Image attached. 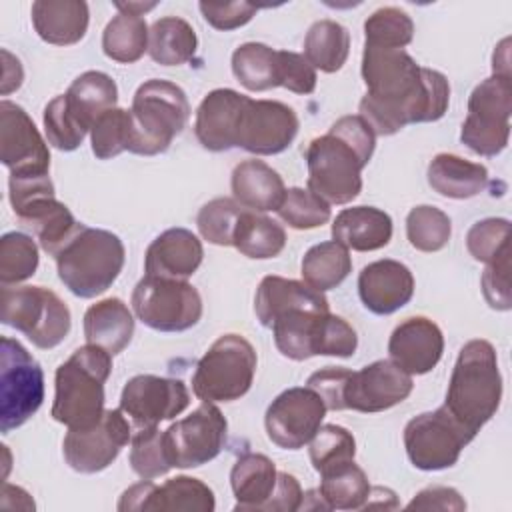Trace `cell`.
<instances>
[{
  "mask_svg": "<svg viewBox=\"0 0 512 512\" xmlns=\"http://www.w3.org/2000/svg\"><path fill=\"white\" fill-rule=\"evenodd\" d=\"M306 386L320 394L328 410L374 414L404 402L414 382L392 360H376L360 370L340 366L322 368L310 374Z\"/></svg>",
  "mask_w": 512,
  "mask_h": 512,
  "instance_id": "4",
  "label": "cell"
},
{
  "mask_svg": "<svg viewBox=\"0 0 512 512\" xmlns=\"http://www.w3.org/2000/svg\"><path fill=\"white\" fill-rule=\"evenodd\" d=\"M352 272V258L346 246L336 240L320 242L312 246L300 264V274L304 284L318 292L332 290L340 286Z\"/></svg>",
  "mask_w": 512,
  "mask_h": 512,
  "instance_id": "36",
  "label": "cell"
},
{
  "mask_svg": "<svg viewBox=\"0 0 512 512\" xmlns=\"http://www.w3.org/2000/svg\"><path fill=\"white\" fill-rule=\"evenodd\" d=\"M44 400V372L30 352L4 336L0 348V430L10 434L28 422Z\"/></svg>",
  "mask_w": 512,
  "mask_h": 512,
  "instance_id": "13",
  "label": "cell"
},
{
  "mask_svg": "<svg viewBox=\"0 0 512 512\" xmlns=\"http://www.w3.org/2000/svg\"><path fill=\"white\" fill-rule=\"evenodd\" d=\"M242 212L244 208L234 198H214L206 202L196 216L200 236L216 246H232Z\"/></svg>",
  "mask_w": 512,
  "mask_h": 512,
  "instance_id": "48",
  "label": "cell"
},
{
  "mask_svg": "<svg viewBox=\"0 0 512 512\" xmlns=\"http://www.w3.org/2000/svg\"><path fill=\"white\" fill-rule=\"evenodd\" d=\"M190 404V392L178 378L138 374L126 382L120 394V410L138 428L158 426L182 414Z\"/></svg>",
  "mask_w": 512,
  "mask_h": 512,
  "instance_id": "19",
  "label": "cell"
},
{
  "mask_svg": "<svg viewBox=\"0 0 512 512\" xmlns=\"http://www.w3.org/2000/svg\"><path fill=\"white\" fill-rule=\"evenodd\" d=\"M278 62H280V86L294 92V94H312L316 90V70L312 64L304 58V54L290 52V50H278Z\"/></svg>",
  "mask_w": 512,
  "mask_h": 512,
  "instance_id": "51",
  "label": "cell"
},
{
  "mask_svg": "<svg viewBox=\"0 0 512 512\" xmlns=\"http://www.w3.org/2000/svg\"><path fill=\"white\" fill-rule=\"evenodd\" d=\"M66 102L78 120L92 130L94 122L108 110L116 108L118 86L106 72L88 70L80 74L66 90Z\"/></svg>",
  "mask_w": 512,
  "mask_h": 512,
  "instance_id": "33",
  "label": "cell"
},
{
  "mask_svg": "<svg viewBox=\"0 0 512 512\" xmlns=\"http://www.w3.org/2000/svg\"><path fill=\"white\" fill-rule=\"evenodd\" d=\"M130 110L112 108L104 112L90 130L92 152L98 160H110L128 150Z\"/></svg>",
  "mask_w": 512,
  "mask_h": 512,
  "instance_id": "49",
  "label": "cell"
},
{
  "mask_svg": "<svg viewBox=\"0 0 512 512\" xmlns=\"http://www.w3.org/2000/svg\"><path fill=\"white\" fill-rule=\"evenodd\" d=\"M4 58V78H2V94H10L12 90H18L24 80V70L20 66V60L14 58L8 50H2Z\"/></svg>",
  "mask_w": 512,
  "mask_h": 512,
  "instance_id": "56",
  "label": "cell"
},
{
  "mask_svg": "<svg viewBox=\"0 0 512 512\" xmlns=\"http://www.w3.org/2000/svg\"><path fill=\"white\" fill-rule=\"evenodd\" d=\"M112 372V354L86 344L56 368L52 418L68 430L94 426L104 414V384Z\"/></svg>",
  "mask_w": 512,
  "mask_h": 512,
  "instance_id": "6",
  "label": "cell"
},
{
  "mask_svg": "<svg viewBox=\"0 0 512 512\" xmlns=\"http://www.w3.org/2000/svg\"><path fill=\"white\" fill-rule=\"evenodd\" d=\"M304 492L296 480V476L288 472H278L276 488L270 496V500L262 506L264 512H294L300 510Z\"/></svg>",
  "mask_w": 512,
  "mask_h": 512,
  "instance_id": "55",
  "label": "cell"
},
{
  "mask_svg": "<svg viewBox=\"0 0 512 512\" xmlns=\"http://www.w3.org/2000/svg\"><path fill=\"white\" fill-rule=\"evenodd\" d=\"M310 462L314 470L320 474L336 464L354 460L356 456V440L350 430L338 424H324L310 440Z\"/></svg>",
  "mask_w": 512,
  "mask_h": 512,
  "instance_id": "45",
  "label": "cell"
},
{
  "mask_svg": "<svg viewBox=\"0 0 512 512\" xmlns=\"http://www.w3.org/2000/svg\"><path fill=\"white\" fill-rule=\"evenodd\" d=\"M358 294L370 312L388 316L410 302L414 294V276L410 268L398 260H376L364 266L358 274Z\"/></svg>",
  "mask_w": 512,
  "mask_h": 512,
  "instance_id": "24",
  "label": "cell"
},
{
  "mask_svg": "<svg viewBox=\"0 0 512 512\" xmlns=\"http://www.w3.org/2000/svg\"><path fill=\"white\" fill-rule=\"evenodd\" d=\"M40 256L36 242L24 232H6L0 238V284L12 286L34 276Z\"/></svg>",
  "mask_w": 512,
  "mask_h": 512,
  "instance_id": "42",
  "label": "cell"
},
{
  "mask_svg": "<svg viewBox=\"0 0 512 512\" xmlns=\"http://www.w3.org/2000/svg\"><path fill=\"white\" fill-rule=\"evenodd\" d=\"M204 248L198 236L186 228H168L156 236L144 256V276L190 278L202 264Z\"/></svg>",
  "mask_w": 512,
  "mask_h": 512,
  "instance_id": "26",
  "label": "cell"
},
{
  "mask_svg": "<svg viewBox=\"0 0 512 512\" xmlns=\"http://www.w3.org/2000/svg\"><path fill=\"white\" fill-rule=\"evenodd\" d=\"M320 496L328 510H360L370 500V482L366 472L354 462L336 464L320 472Z\"/></svg>",
  "mask_w": 512,
  "mask_h": 512,
  "instance_id": "35",
  "label": "cell"
},
{
  "mask_svg": "<svg viewBox=\"0 0 512 512\" xmlns=\"http://www.w3.org/2000/svg\"><path fill=\"white\" fill-rule=\"evenodd\" d=\"M8 190L18 220L34 232L48 254L56 256L80 222L66 204L56 200L50 176H10Z\"/></svg>",
  "mask_w": 512,
  "mask_h": 512,
  "instance_id": "11",
  "label": "cell"
},
{
  "mask_svg": "<svg viewBox=\"0 0 512 512\" xmlns=\"http://www.w3.org/2000/svg\"><path fill=\"white\" fill-rule=\"evenodd\" d=\"M482 292L490 308L510 310V250L486 266L482 274Z\"/></svg>",
  "mask_w": 512,
  "mask_h": 512,
  "instance_id": "52",
  "label": "cell"
},
{
  "mask_svg": "<svg viewBox=\"0 0 512 512\" xmlns=\"http://www.w3.org/2000/svg\"><path fill=\"white\" fill-rule=\"evenodd\" d=\"M90 12L84 0H36L32 24L36 34L54 46H72L88 30Z\"/></svg>",
  "mask_w": 512,
  "mask_h": 512,
  "instance_id": "28",
  "label": "cell"
},
{
  "mask_svg": "<svg viewBox=\"0 0 512 512\" xmlns=\"http://www.w3.org/2000/svg\"><path fill=\"white\" fill-rule=\"evenodd\" d=\"M228 422L214 402H202L186 418L164 430L172 468H198L214 460L224 448Z\"/></svg>",
  "mask_w": 512,
  "mask_h": 512,
  "instance_id": "16",
  "label": "cell"
},
{
  "mask_svg": "<svg viewBox=\"0 0 512 512\" xmlns=\"http://www.w3.org/2000/svg\"><path fill=\"white\" fill-rule=\"evenodd\" d=\"M134 336V316L120 298H104L92 304L84 314L86 344L104 348L108 354H120Z\"/></svg>",
  "mask_w": 512,
  "mask_h": 512,
  "instance_id": "30",
  "label": "cell"
},
{
  "mask_svg": "<svg viewBox=\"0 0 512 512\" xmlns=\"http://www.w3.org/2000/svg\"><path fill=\"white\" fill-rule=\"evenodd\" d=\"M466 248L474 260L490 264L500 254L510 250V220L484 218L470 226L466 234Z\"/></svg>",
  "mask_w": 512,
  "mask_h": 512,
  "instance_id": "50",
  "label": "cell"
},
{
  "mask_svg": "<svg viewBox=\"0 0 512 512\" xmlns=\"http://www.w3.org/2000/svg\"><path fill=\"white\" fill-rule=\"evenodd\" d=\"M190 118L186 92L174 82L150 78L138 86L130 106L128 152L156 156L168 150Z\"/></svg>",
  "mask_w": 512,
  "mask_h": 512,
  "instance_id": "8",
  "label": "cell"
},
{
  "mask_svg": "<svg viewBox=\"0 0 512 512\" xmlns=\"http://www.w3.org/2000/svg\"><path fill=\"white\" fill-rule=\"evenodd\" d=\"M502 400V376L496 350L488 340H468L450 374L444 406L474 436L496 414Z\"/></svg>",
  "mask_w": 512,
  "mask_h": 512,
  "instance_id": "5",
  "label": "cell"
},
{
  "mask_svg": "<svg viewBox=\"0 0 512 512\" xmlns=\"http://www.w3.org/2000/svg\"><path fill=\"white\" fill-rule=\"evenodd\" d=\"M362 80L366 94L358 112L376 136H392L408 124L436 122L448 110L446 76L416 64L406 50L364 44Z\"/></svg>",
  "mask_w": 512,
  "mask_h": 512,
  "instance_id": "1",
  "label": "cell"
},
{
  "mask_svg": "<svg viewBox=\"0 0 512 512\" xmlns=\"http://www.w3.org/2000/svg\"><path fill=\"white\" fill-rule=\"evenodd\" d=\"M278 480L274 462L256 452L242 454L230 470V486L236 498L234 510H262Z\"/></svg>",
  "mask_w": 512,
  "mask_h": 512,
  "instance_id": "32",
  "label": "cell"
},
{
  "mask_svg": "<svg viewBox=\"0 0 512 512\" xmlns=\"http://www.w3.org/2000/svg\"><path fill=\"white\" fill-rule=\"evenodd\" d=\"M412 36V18L396 6L378 8L364 22V44L368 46L404 50L412 42Z\"/></svg>",
  "mask_w": 512,
  "mask_h": 512,
  "instance_id": "43",
  "label": "cell"
},
{
  "mask_svg": "<svg viewBox=\"0 0 512 512\" xmlns=\"http://www.w3.org/2000/svg\"><path fill=\"white\" fill-rule=\"evenodd\" d=\"M148 32L142 16L118 12L102 32V50L114 62H138L148 50Z\"/></svg>",
  "mask_w": 512,
  "mask_h": 512,
  "instance_id": "40",
  "label": "cell"
},
{
  "mask_svg": "<svg viewBox=\"0 0 512 512\" xmlns=\"http://www.w3.org/2000/svg\"><path fill=\"white\" fill-rule=\"evenodd\" d=\"M276 212L294 230L318 228L332 216L330 204L308 188H288Z\"/></svg>",
  "mask_w": 512,
  "mask_h": 512,
  "instance_id": "46",
  "label": "cell"
},
{
  "mask_svg": "<svg viewBox=\"0 0 512 512\" xmlns=\"http://www.w3.org/2000/svg\"><path fill=\"white\" fill-rule=\"evenodd\" d=\"M328 408L310 386H294L280 392L266 410L268 438L284 450H300L322 426Z\"/></svg>",
  "mask_w": 512,
  "mask_h": 512,
  "instance_id": "18",
  "label": "cell"
},
{
  "mask_svg": "<svg viewBox=\"0 0 512 512\" xmlns=\"http://www.w3.org/2000/svg\"><path fill=\"white\" fill-rule=\"evenodd\" d=\"M296 112L278 100L248 98L238 120L236 148L256 156L284 152L298 134Z\"/></svg>",
  "mask_w": 512,
  "mask_h": 512,
  "instance_id": "20",
  "label": "cell"
},
{
  "mask_svg": "<svg viewBox=\"0 0 512 512\" xmlns=\"http://www.w3.org/2000/svg\"><path fill=\"white\" fill-rule=\"evenodd\" d=\"M0 318L42 350L62 344L72 326L68 306L44 286H2Z\"/></svg>",
  "mask_w": 512,
  "mask_h": 512,
  "instance_id": "10",
  "label": "cell"
},
{
  "mask_svg": "<svg viewBox=\"0 0 512 512\" xmlns=\"http://www.w3.org/2000/svg\"><path fill=\"white\" fill-rule=\"evenodd\" d=\"M254 312L262 326L272 328L282 356L296 362L320 356V336L330 314L324 292L292 278L264 276L256 288Z\"/></svg>",
  "mask_w": 512,
  "mask_h": 512,
  "instance_id": "2",
  "label": "cell"
},
{
  "mask_svg": "<svg viewBox=\"0 0 512 512\" xmlns=\"http://www.w3.org/2000/svg\"><path fill=\"white\" fill-rule=\"evenodd\" d=\"M406 236L412 248L420 252H438L452 236V222L440 208L420 204L406 216Z\"/></svg>",
  "mask_w": 512,
  "mask_h": 512,
  "instance_id": "41",
  "label": "cell"
},
{
  "mask_svg": "<svg viewBox=\"0 0 512 512\" xmlns=\"http://www.w3.org/2000/svg\"><path fill=\"white\" fill-rule=\"evenodd\" d=\"M428 184L444 198L466 200L478 196L488 184V170L456 154H436L428 164Z\"/></svg>",
  "mask_w": 512,
  "mask_h": 512,
  "instance_id": "31",
  "label": "cell"
},
{
  "mask_svg": "<svg viewBox=\"0 0 512 512\" xmlns=\"http://www.w3.org/2000/svg\"><path fill=\"white\" fill-rule=\"evenodd\" d=\"M204 20L216 28V30H234L252 20L258 6L250 2H226V4H214V2H200L198 4Z\"/></svg>",
  "mask_w": 512,
  "mask_h": 512,
  "instance_id": "53",
  "label": "cell"
},
{
  "mask_svg": "<svg viewBox=\"0 0 512 512\" xmlns=\"http://www.w3.org/2000/svg\"><path fill=\"white\" fill-rule=\"evenodd\" d=\"M124 258L126 250L116 234L86 224H78L54 256L58 278L78 298L106 292L120 276Z\"/></svg>",
  "mask_w": 512,
  "mask_h": 512,
  "instance_id": "7",
  "label": "cell"
},
{
  "mask_svg": "<svg viewBox=\"0 0 512 512\" xmlns=\"http://www.w3.org/2000/svg\"><path fill=\"white\" fill-rule=\"evenodd\" d=\"M0 160L10 176H42L50 170V150L26 110L0 102Z\"/></svg>",
  "mask_w": 512,
  "mask_h": 512,
  "instance_id": "21",
  "label": "cell"
},
{
  "mask_svg": "<svg viewBox=\"0 0 512 512\" xmlns=\"http://www.w3.org/2000/svg\"><path fill=\"white\" fill-rule=\"evenodd\" d=\"M444 352V336L436 322L426 316H412L400 322L388 340L390 360L410 376L436 368Z\"/></svg>",
  "mask_w": 512,
  "mask_h": 512,
  "instance_id": "23",
  "label": "cell"
},
{
  "mask_svg": "<svg viewBox=\"0 0 512 512\" xmlns=\"http://www.w3.org/2000/svg\"><path fill=\"white\" fill-rule=\"evenodd\" d=\"M408 510H464L466 502L456 488L430 486L420 490L406 506Z\"/></svg>",
  "mask_w": 512,
  "mask_h": 512,
  "instance_id": "54",
  "label": "cell"
},
{
  "mask_svg": "<svg viewBox=\"0 0 512 512\" xmlns=\"http://www.w3.org/2000/svg\"><path fill=\"white\" fill-rule=\"evenodd\" d=\"M246 100L248 96L232 88H216L204 96L194 120V134L202 148L210 152L236 148L238 120Z\"/></svg>",
  "mask_w": 512,
  "mask_h": 512,
  "instance_id": "25",
  "label": "cell"
},
{
  "mask_svg": "<svg viewBox=\"0 0 512 512\" xmlns=\"http://www.w3.org/2000/svg\"><path fill=\"white\" fill-rule=\"evenodd\" d=\"M232 72L250 92H264L280 86L278 50L262 42L240 44L232 54Z\"/></svg>",
  "mask_w": 512,
  "mask_h": 512,
  "instance_id": "39",
  "label": "cell"
},
{
  "mask_svg": "<svg viewBox=\"0 0 512 512\" xmlns=\"http://www.w3.org/2000/svg\"><path fill=\"white\" fill-rule=\"evenodd\" d=\"M350 54V32L336 20L314 22L304 38V58L314 70L338 72Z\"/></svg>",
  "mask_w": 512,
  "mask_h": 512,
  "instance_id": "37",
  "label": "cell"
},
{
  "mask_svg": "<svg viewBox=\"0 0 512 512\" xmlns=\"http://www.w3.org/2000/svg\"><path fill=\"white\" fill-rule=\"evenodd\" d=\"M376 134L360 114L338 118L306 148L308 190L328 204H348L362 190V170L370 162Z\"/></svg>",
  "mask_w": 512,
  "mask_h": 512,
  "instance_id": "3",
  "label": "cell"
},
{
  "mask_svg": "<svg viewBox=\"0 0 512 512\" xmlns=\"http://www.w3.org/2000/svg\"><path fill=\"white\" fill-rule=\"evenodd\" d=\"M216 508L214 492L202 480L192 476L168 478L164 484L142 480L126 488L118 500L120 512L144 510H192L212 512Z\"/></svg>",
  "mask_w": 512,
  "mask_h": 512,
  "instance_id": "22",
  "label": "cell"
},
{
  "mask_svg": "<svg viewBox=\"0 0 512 512\" xmlns=\"http://www.w3.org/2000/svg\"><path fill=\"white\" fill-rule=\"evenodd\" d=\"M230 188L234 200L242 208L254 212L278 210L286 196L282 176L272 166L256 158L242 160L234 166Z\"/></svg>",
  "mask_w": 512,
  "mask_h": 512,
  "instance_id": "27",
  "label": "cell"
},
{
  "mask_svg": "<svg viewBox=\"0 0 512 512\" xmlns=\"http://www.w3.org/2000/svg\"><path fill=\"white\" fill-rule=\"evenodd\" d=\"M512 114V80L508 74H492L482 80L468 98V114L460 130V142L480 156H496L508 146Z\"/></svg>",
  "mask_w": 512,
  "mask_h": 512,
  "instance_id": "12",
  "label": "cell"
},
{
  "mask_svg": "<svg viewBox=\"0 0 512 512\" xmlns=\"http://www.w3.org/2000/svg\"><path fill=\"white\" fill-rule=\"evenodd\" d=\"M198 38L180 16L158 18L148 32V54L160 66H180L194 58Z\"/></svg>",
  "mask_w": 512,
  "mask_h": 512,
  "instance_id": "34",
  "label": "cell"
},
{
  "mask_svg": "<svg viewBox=\"0 0 512 512\" xmlns=\"http://www.w3.org/2000/svg\"><path fill=\"white\" fill-rule=\"evenodd\" d=\"M232 246L248 258L268 260L284 250L286 232L276 220L244 208L236 224Z\"/></svg>",
  "mask_w": 512,
  "mask_h": 512,
  "instance_id": "38",
  "label": "cell"
},
{
  "mask_svg": "<svg viewBox=\"0 0 512 512\" xmlns=\"http://www.w3.org/2000/svg\"><path fill=\"white\" fill-rule=\"evenodd\" d=\"M332 238L348 250L372 252L390 242L392 218L376 206L344 208L332 222Z\"/></svg>",
  "mask_w": 512,
  "mask_h": 512,
  "instance_id": "29",
  "label": "cell"
},
{
  "mask_svg": "<svg viewBox=\"0 0 512 512\" xmlns=\"http://www.w3.org/2000/svg\"><path fill=\"white\" fill-rule=\"evenodd\" d=\"M130 304L136 318L156 332H184L202 318V296L186 280L144 276Z\"/></svg>",
  "mask_w": 512,
  "mask_h": 512,
  "instance_id": "14",
  "label": "cell"
},
{
  "mask_svg": "<svg viewBox=\"0 0 512 512\" xmlns=\"http://www.w3.org/2000/svg\"><path fill=\"white\" fill-rule=\"evenodd\" d=\"M508 38H504L492 56V74H508L510 76V58H508Z\"/></svg>",
  "mask_w": 512,
  "mask_h": 512,
  "instance_id": "57",
  "label": "cell"
},
{
  "mask_svg": "<svg viewBox=\"0 0 512 512\" xmlns=\"http://www.w3.org/2000/svg\"><path fill=\"white\" fill-rule=\"evenodd\" d=\"M130 466L142 480H154L172 470L164 432L158 426L138 428L130 438Z\"/></svg>",
  "mask_w": 512,
  "mask_h": 512,
  "instance_id": "44",
  "label": "cell"
},
{
  "mask_svg": "<svg viewBox=\"0 0 512 512\" xmlns=\"http://www.w3.org/2000/svg\"><path fill=\"white\" fill-rule=\"evenodd\" d=\"M256 364V350L244 336L224 334L198 360L192 392L202 402L238 400L250 390Z\"/></svg>",
  "mask_w": 512,
  "mask_h": 512,
  "instance_id": "9",
  "label": "cell"
},
{
  "mask_svg": "<svg viewBox=\"0 0 512 512\" xmlns=\"http://www.w3.org/2000/svg\"><path fill=\"white\" fill-rule=\"evenodd\" d=\"M132 438V424L120 408L104 410L88 428H72L64 436L62 452L68 466L80 474L106 470Z\"/></svg>",
  "mask_w": 512,
  "mask_h": 512,
  "instance_id": "17",
  "label": "cell"
},
{
  "mask_svg": "<svg viewBox=\"0 0 512 512\" xmlns=\"http://www.w3.org/2000/svg\"><path fill=\"white\" fill-rule=\"evenodd\" d=\"M44 132L48 142L62 152L76 150L90 132L70 110L66 96L52 98L44 108Z\"/></svg>",
  "mask_w": 512,
  "mask_h": 512,
  "instance_id": "47",
  "label": "cell"
},
{
  "mask_svg": "<svg viewBox=\"0 0 512 512\" xmlns=\"http://www.w3.org/2000/svg\"><path fill=\"white\" fill-rule=\"evenodd\" d=\"M474 440L442 404L434 412H422L404 426V448L414 468L436 472L454 466L464 446Z\"/></svg>",
  "mask_w": 512,
  "mask_h": 512,
  "instance_id": "15",
  "label": "cell"
},
{
  "mask_svg": "<svg viewBox=\"0 0 512 512\" xmlns=\"http://www.w3.org/2000/svg\"><path fill=\"white\" fill-rule=\"evenodd\" d=\"M114 6L120 10V12H126V14H134V16H144V12L152 10L156 6V2H114Z\"/></svg>",
  "mask_w": 512,
  "mask_h": 512,
  "instance_id": "58",
  "label": "cell"
}]
</instances>
